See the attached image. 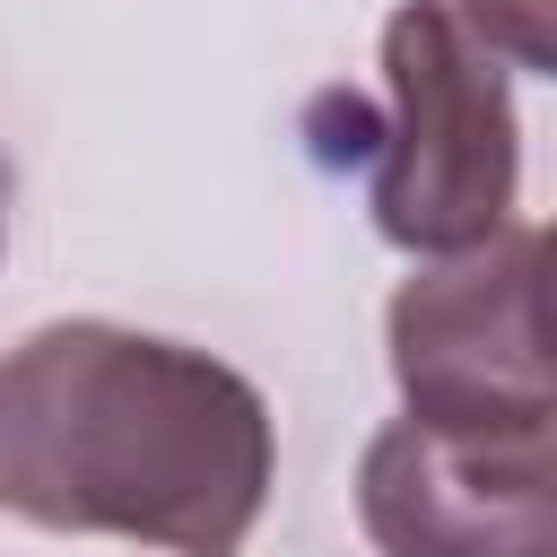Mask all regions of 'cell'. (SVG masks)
<instances>
[{
    "instance_id": "1",
    "label": "cell",
    "mask_w": 557,
    "mask_h": 557,
    "mask_svg": "<svg viewBox=\"0 0 557 557\" xmlns=\"http://www.w3.org/2000/svg\"><path fill=\"white\" fill-rule=\"evenodd\" d=\"M270 470V400L209 348L70 313L0 357V505L35 531L244 557Z\"/></svg>"
},
{
    "instance_id": "2",
    "label": "cell",
    "mask_w": 557,
    "mask_h": 557,
    "mask_svg": "<svg viewBox=\"0 0 557 557\" xmlns=\"http://www.w3.org/2000/svg\"><path fill=\"white\" fill-rule=\"evenodd\" d=\"M383 96L366 209L374 235L409 261L479 252L513 226L522 191V122L505 61L453 17V0H400L383 17Z\"/></svg>"
},
{
    "instance_id": "3",
    "label": "cell",
    "mask_w": 557,
    "mask_h": 557,
    "mask_svg": "<svg viewBox=\"0 0 557 557\" xmlns=\"http://www.w3.org/2000/svg\"><path fill=\"white\" fill-rule=\"evenodd\" d=\"M540 270H548V235L513 218L479 252H453L400 278L383 313L400 418L418 426H548L557 418Z\"/></svg>"
},
{
    "instance_id": "4",
    "label": "cell",
    "mask_w": 557,
    "mask_h": 557,
    "mask_svg": "<svg viewBox=\"0 0 557 557\" xmlns=\"http://www.w3.org/2000/svg\"><path fill=\"white\" fill-rule=\"evenodd\" d=\"M357 522L383 557H557L548 426L392 418L357 461Z\"/></svg>"
},
{
    "instance_id": "5",
    "label": "cell",
    "mask_w": 557,
    "mask_h": 557,
    "mask_svg": "<svg viewBox=\"0 0 557 557\" xmlns=\"http://www.w3.org/2000/svg\"><path fill=\"white\" fill-rule=\"evenodd\" d=\"M453 17H461L505 70H531V78L557 70V0H461Z\"/></svg>"
},
{
    "instance_id": "6",
    "label": "cell",
    "mask_w": 557,
    "mask_h": 557,
    "mask_svg": "<svg viewBox=\"0 0 557 557\" xmlns=\"http://www.w3.org/2000/svg\"><path fill=\"white\" fill-rule=\"evenodd\" d=\"M0 244H9V174H0Z\"/></svg>"
}]
</instances>
